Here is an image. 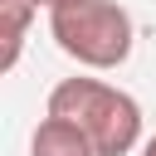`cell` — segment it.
I'll return each instance as SVG.
<instances>
[{
	"label": "cell",
	"mask_w": 156,
	"mask_h": 156,
	"mask_svg": "<svg viewBox=\"0 0 156 156\" xmlns=\"http://www.w3.org/2000/svg\"><path fill=\"white\" fill-rule=\"evenodd\" d=\"M141 156H156V136H146V141H141Z\"/></svg>",
	"instance_id": "5b68a950"
},
{
	"label": "cell",
	"mask_w": 156,
	"mask_h": 156,
	"mask_svg": "<svg viewBox=\"0 0 156 156\" xmlns=\"http://www.w3.org/2000/svg\"><path fill=\"white\" fill-rule=\"evenodd\" d=\"M39 5H44V10H54V5H63V0H39Z\"/></svg>",
	"instance_id": "8992f818"
},
{
	"label": "cell",
	"mask_w": 156,
	"mask_h": 156,
	"mask_svg": "<svg viewBox=\"0 0 156 156\" xmlns=\"http://www.w3.org/2000/svg\"><path fill=\"white\" fill-rule=\"evenodd\" d=\"M29 156H98V146L88 141L83 127H73L68 117H44L29 136Z\"/></svg>",
	"instance_id": "3957f363"
},
{
	"label": "cell",
	"mask_w": 156,
	"mask_h": 156,
	"mask_svg": "<svg viewBox=\"0 0 156 156\" xmlns=\"http://www.w3.org/2000/svg\"><path fill=\"white\" fill-rule=\"evenodd\" d=\"M39 15V0H0V73H10L20 63L29 20Z\"/></svg>",
	"instance_id": "277c9868"
},
{
	"label": "cell",
	"mask_w": 156,
	"mask_h": 156,
	"mask_svg": "<svg viewBox=\"0 0 156 156\" xmlns=\"http://www.w3.org/2000/svg\"><path fill=\"white\" fill-rule=\"evenodd\" d=\"M54 44L83 68H122L132 58V15L117 0H63L49 10Z\"/></svg>",
	"instance_id": "7a4b0ae2"
},
{
	"label": "cell",
	"mask_w": 156,
	"mask_h": 156,
	"mask_svg": "<svg viewBox=\"0 0 156 156\" xmlns=\"http://www.w3.org/2000/svg\"><path fill=\"white\" fill-rule=\"evenodd\" d=\"M49 112L68 117L73 127L88 132L98 156H127L141 141V107L132 93L102 83V78H63L49 93Z\"/></svg>",
	"instance_id": "6da1fadb"
}]
</instances>
